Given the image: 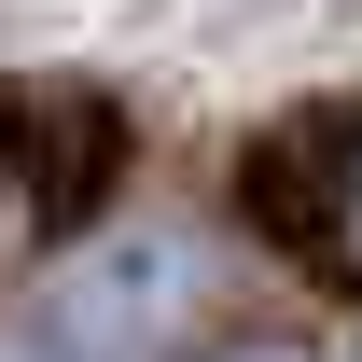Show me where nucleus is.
Masks as SVG:
<instances>
[{"label":"nucleus","instance_id":"1","mask_svg":"<svg viewBox=\"0 0 362 362\" xmlns=\"http://www.w3.org/2000/svg\"><path fill=\"white\" fill-rule=\"evenodd\" d=\"M209 307H223V251L181 223H98L56 251V279L28 293V320H42L70 362H181L195 334H209Z\"/></svg>","mask_w":362,"mask_h":362},{"label":"nucleus","instance_id":"2","mask_svg":"<svg viewBox=\"0 0 362 362\" xmlns=\"http://www.w3.org/2000/svg\"><path fill=\"white\" fill-rule=\"evenodd\" d=\"M14 181H28V195H42L56 223H84L98 209V181L126 168V139H112V112H98V98H28V112H14Z\"/></svg>","mask_w":362,"mask_h":362},{"label":"nucleus","instance_id":"3","mask_svg":"<svg viewBox=\"0 0 362 362\" xmlns=\"http://www.w3.org/2000/svg\"><path fill=\"white\" fill-rule=\"evenodd\" d=\"M0 362H70V349H56L42 320H0Z\"/></svg>","mask_w":362,"mask_h":362},{"label":"nucleus","instance_id":"4","mask_svg":"<svg viewBox=\"0 0 362 362\" xmlns=\"http://www.w3.org/2000/svg\"><path fill=\"white\" fill-rule=\"evenodd\" d=\"M223 362H307V349H223Z\"/></svg>","mask_w":362,"mask_h":362}]
</instances>
